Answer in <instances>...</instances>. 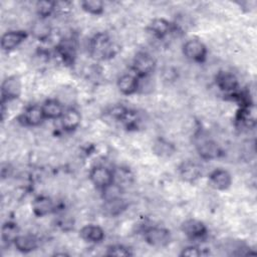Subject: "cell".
<instances>
[{
  "label": "cell",
  "instance_id": "obj_30",
  "mask_svg": "<svg viewBox=\"0 0 257 257\" xmlns=\"http://www.w3.org/2000/svg\"><path fill=\"white\" fill-rule=\"evenodd\" d=\"M202 255V250L197 246H187L182 249L180 256L182 257H199Z\"/></svg>",
  "mask_w": 257,
  "mask_h": 257
},
{
  "label": "cell",
  "instance_id": "obj_20",
  "mask_svg": "<svg viewBox=\"0 0 257 257\" xmlns=\"http://www.w3.org/2000/svg\"><path fill=\"white\" fill-rule=\"evenodd\" d=\"M45 118L48 119H60L64 112V107L57 99H47L41 105Z\"/></svg>",
  "mask_w": 257,
  "mask_h": 257
},
{
  "label": "cell",
  "instance_id": "obj_13",
  "mask_svg": "<svg viewBox=\"0 0 257 257\" xmlns=\"http://www.w3.org/2000/svg\"><path fill=\"white\" fill-rule=\"evenodd\" d=\"M216 85L226 93H233L237 90L239 82L237 77L228 71H220L216 75Z\"/></svg>",
  "mask_w": 257,
  "mask_h": 257
},
{
  "label": "cell",
  "instance_id": "obj_22",
  "mask_svg": "<svg viewBox=\"0 0 257 257\" xmlns=\"http://www.w3.org/2000/svg\"><path fill=\"white\" fill-rule=\"evenodd\" d=\"M57 52L66 64H72L75 58V44L71 39L62 40L57 46Z\"/></svg>",
  "mask_w": 257,
  "mask_h": 257
},
{
  "label": "cell",
  "instance_id": "obj_16",
  "mask_svg": "<svg viewBox=\"0 0 257 257\" xmlns=\"http://www.w3.org/2000/svg\"><path fill=\"white\" fill-rule=\"evenodd\" d=\"M81 122V115L80 112L74 108L69 107L66 108L60 117V124L62 128L66 132H73L75 131Z\"/></svg>",
  "mask_w": 257,
  "mask_h": 257
},
{
  "label": "cell",
  "instance_id": "obj_5",
  "mask_svg": "<svg viewBox=\"0 0 257 257\" xmlns=\"http://www.w3.org/2000/svg\"><path fill=\"white\" fill-rule=\"evenodd\" d=\"M90 182L99 190L114 182L113 171L104 166H95L89 172Z\"/></svg>",
  "mask_w": 257,
  "mask_h": 257
},
{
  "label": "cell",
  "instance_id": "obj_14",
  "mask_svg": "<svg viewBox=\"0 0 257 257\" xmlns=\"http://www.w3.org/2000/svg\"><path fill=\"white\" fill-rule=\"evenodd\" d=\"M79 236L83 241L87 243L97 244L104 239V231L98 225L87 224L80 229Z\"/></svg>",
  "mask_w": 257,
  "mask_h": 257
},
{
  "label": "cell",
  "instance_id": "obj_15",
  "mask_svg": "<svg viewBox=\"0 0 257 257\" xmlns=\"http://www.w3.org/2000/svg\"><path fill=\"white\" fill-rule=\"evenodd\" d=\"M45 119L41 105H30L26 107L21 115V120L24 124L29 126H37Z\"/></svg>",
  "mask_w": 257,
  "mask_h": 257
},
{
  "label": "cell",
  "instance_id": "obj_23",
  "mask_svg": "<svg viewBox=\"0 0 257 257\" xmlns=\"http://www.w3.org/2000/svg\"><path fill=\"white\" fill-rule=\"evenodd\" d=\"M153 152L161 158H169L176 152V147L168 140L159 138L153 145Z\"/></svg>",
  "mask_w": 257,
  "mask_h": 257
},
{
  "label": "cell",
  "instance_id": "obj_2",
  "mask_svg": "<svg viewBox=\"0 0 257 257\" xmlns=\"http://www.w3.org/2000/svg\"><path fill=\"white\" fill-rule=\"evenodd\" d=\"M144 239L149 245L161 248L166 247L171 243L172 235L170 230L166 228L152 226L145 230Z\"/></svg>",
  "mask_w": 257,
  "mask_h": 257
},
{
  "label": "cell",
  "instance_id": "obj_10",
  "mask_svg": "<svg viewBox=\"0 0 257 257\" xmlns=\"http://www.w3.org/2000/svg\"><path fill=\"white\" fill-rule=\"evenodd\" d=\"M179 175L181 179L187 183H194L202 176V168L193 161H185L179 167Z\"/></svg>",
  "mask_w": 257,
  "mask_h": 257
},
{
  "label": "cell",
  "instance_id": "obj_18",
  "mask_svg": "<svg viewBox=\"0 0 257 257\" xmlns=\"http://www.w3.org/2000/svg\"><path fill=\"white\" fill-rule=\"evenodd\" d=\"M117 88L124 95H132L139 91V77L134 74H122L117 79Z\"/></svg>",
  "mask_w": 257,
  "mask_h": 257
},
{
  "label": "cell",
  "instance_id": "obj_28",
  "mask_svg": "<svg viewBox=\"0 0 257 257\" xmlns=\"http://www.w3.org/2000/svg\"><path fill=\"white\" fill-rule=\"evenodd\" d=\"M55 6H56V2L42 0L36 3L35 8L40 19H45L48 16H50L53 12H55Z\"/></svg>",
  "mask_w": 257,
  "mask_h": 257
},
{
  "label": "cell",
  "instance_id": "obj_7",
  "mask_svg": "<svg viewBox=\"0 0 257 257\" xmlns=\"http://www.w3.org/2000/svg\"><path fill=\"white\" fill-rule=\"evenodd\" d=\"M196 149L203 160H215L223 154L221 147L211 139H202L197 143Z\"/></svg>",
  "mask_w": 257,
  "mask_h": 257
},
{
  "label": "cell",
  "instance_id": "obj_21",
  "mask_svg": "<svg viewBox=\"0 0 257 257\" xmlns=\"http://www.w3.org/2000/svg\"><path fill=\"white\" fill-rule=\"evenodd\" d=\"M149 30L159 38L170 34L173 30V24L165 18H155L149 25Z\"/></svg>",
  "mask_w": 257,
  "mask_h": 257
},
{
  "label": "cell",
  "instance_id": "obj_26",
  "mask_svg": "<svg viewBox=\"0 0 257 257\" xmlns=\"http://www.w3.org/2000/svg\"><path fill=\"white\" fill-rule=\"evenodd\" d=\"M101 191V196L103 201H109L121 197L122 195V186L116 182L111 183L110 185L103 188Z\"/></svg>",
  "mask_w": 257,
  "mask_h": 257
},
{
  "label": "cell",
  "instance_id": "obj_29",
  "mask_svg": "<svg viewBox=\"0 0 257 257\" xmlns=\"http://www.w3.org/2000/svg\"><path fill=\"white\" fill-rule=\"evenodd\" d=\"M105 254L108 256H132L133 255L130 248L119 244L108 246Z\"/></svg>",
  "mask_w": 257,
  "mask_h": 257
},
{
  "label": "cell",
  "instance_id": "obj_4",
  "mask_svg": "<svg viewBox=\"0 0 257 257\" xmlns=\"http://www.w3.org/2000/svg\"><path fill=\"white\" fill-rule=\"evenodd\" d=\"M183 53L191 61L203 62L207 56V47L201 40L192 38L184 43Z\"/></svg>",
  "mask_w": 257,
  "mask_h": 257
},
{
  "label": "cell",
  "instance_id": "obj_12",
  "mask_svg": "<svg viewBox=\"0 0 257 257\" xmlns=\"http://www.w3.org/2000/svg\"><path fill=\"white\" fill-rule=\"evenodd\" d=\"M31 207H32L33 214L37 217L47 216L51 214L55 209L53 201L49 197L43 196V195H39L35 197L32 201Z\"/></svg>",
  "mask_w": 257,
  "mask_h": 257
},
{
  "label": "cell",
  "instance_id": "obj_1",
  "mask_svg": "<svg viewBox=\"0 0 257 257\" xmlns=\"http://www.w3.org/2000/svg\"><path fill=\"white\" fill-rule=\"evenodd\" d=\"M115 46L110 38L104 33L96 34L90 42V51L93 56L100 59H107L112 57L115 53Z\"/></svg>",
  "mask_w": 257,
  "mask_h": 257
},
{
  "label": "cell",
  "instance_id": "obj_9",
  "mask_svg": "<svg viewBox=\"0 0 257 257\" xmlns=\"http://www.w3.org/2000/svg\"><path fill=\"white\" fill-rule=\"evenodd\" d=\"M182 232L191 239H202L207 235L206 225L198 219H188L181 225Z\"/></svg>",
  "mask_w": 257,
  "mask_h": 257
},
{
  "label": "cell",
  "instance_id": "obj_27",
  "mask_svg": "<svg viewBox=\"0 0 257 257\" xmlns=\"http://www.w3.org/2000/svg\"><path fill=\"white\" fill-rule=\"evenodd\" d=\"M82 10L91 15H100L103 13L104 5L100 0H84L80 3Z\"/></svg>",
  "mask_w": 257,
  "mask_h": 257
},
{
  "label": "cell",
  "instance_id": "obj_11",
  "mask_svg": "<svg viewBox=\"0 0 257 257\" xmlns=\"http://www.w3.org/2000/svg\"><path fill=\"white\" fill-rule=\"evenodd\" d=\"M209 183L214 189L225 191L232 185V176L224 169H215L209 176Z\"/></svg>",
  "mask_w": 257,
  "mask_h": 257
},
{
  "label": "cell",
  "instance_id": "obj_3",
  "mask_svg": "<svg viewBox=\"0 0 257 257\" xmlns=\"http://www.w3.org/2000/svg\"><path fill=\"white\" fill-rule=\"evenodd\" d=\"M156 68L154 57L148 52H139L133 60V70L138 77H149Z\"/></svg>",
  "mask_w": 257,
  "mask_h": 257
},
{
  "label": "cell",
  "instance_id": "obj_25",
  "mask_svg": "<svg viewBox=\"0 0 257 257\" xmlns=\"http://www.w3.org/2000/svg\"><path fill=\"white\" fill-rule=\"evenodd\" d=\"M43 20L44 19H40L36 21L31 27V33L33 34V36L42 41L47 39L50 35V27Z\"/></svg>",
  "mask_w": 257,
  "mask_h": 257
},
{
  "label": "cell",
  "instance_id": "obj_17",
  "mask_svg": "<svg viewBox=\"0 0 257 257\" xmlns=\"http://www.w3.org/2000/svg\"><path fill=\"white\" fill-rule=\"evenodd\" d=\"M13 245L15 246L16 250L21 253H30L38 248L39 240L32 234H20L14 241Z\"/></svg>",
  "mask_w": 257,
  "mask_h": 257
},
{
  "label": "cell",
  "instance_id": "obj_24",
  "mask_svg": "<svg viewBox=\"0 0 257 257\" xmlns=\"http://www.w3.org/2000/svg\"><path fill=\"white\" fill-rule=\"evenodd\" d=\"M19 235V228L16 223L12 221L3 223L1 227V239L4 244H13Z\"/></svg>",
  "mask_w": 257,
  "mask_h": 257
},
{
  "label": "cell",
  "instance_id": "obj_6",
  "mask_svg": "<svg viewBox=\"0 0 257 257\" xmlns=\"http://www.w3.org/2000/svg\"><path fill=\"white\" fill-rule=\"evenodd\" d=\"M21 93V81L19 77L12 75L6 77L1 84V103L10 101L19 97Z\"/></svg>",
  "mask_w": 257,
  "mask_h": 257
},
{
  "label": "cell",
  "instance_id": "obj_19",
  "mask_svg": "<svg viewBox=\"0 0 257 257\" xmlns=\"http://www.w3.org/2000/svg\"><path fill=\"white\" fill-rule=\"evenodd\" d=\"M128 207V203L125 199L122 197L109 200V201H103L102 205V212L104 215L108 217H116L120 214H122L126 208Z\"/></svg>",
  "mask_w": 257,
  "mask_h": 257
},
{
  "label": "cell",
  "instance_id": "obj_8",
  "mask_svg": "<svg viewBox=\"0 0 257 257\" xmlns=\"http://www.w3.org/2000/svg\"><path fill=\"white\" fill-rule=\"evenodd\" d=\"M28 36L23 30H10L5 32L1 37V48L4 51H12L17 48Z\"/></svg>",
  "mask_w": 257,
  "mask_h": 257
}]
</instances>
